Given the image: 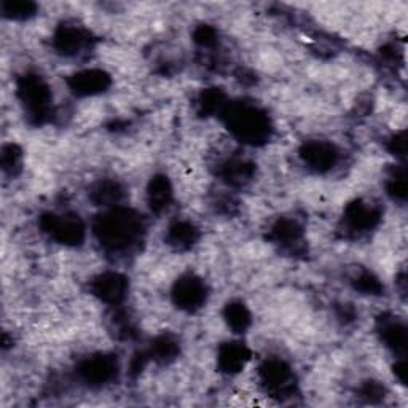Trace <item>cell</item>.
I'll return each instance as SVG.
<instances>
[{"instance_id":"obj_1","label":"cell","mask_w":408,"mask_h":408,"mask_svg":"<svg viewBox=\"0 0 408 408\" xmlns=\"http://www.w3.org/2000/svg\"><path fill=\"white\" fill-rule=\"evenodd\" d=\"M141 230L139 217L126 209L109 212L96 225L99 240L112 251L128 249L141 236Z\"/></svg>"},{"instance_id":"obj_2","label":"cell","mask_w":408,"mask_h":408,"mask_svg":"<svg viewBox=\"0 0 408 408\" xmlns=\"http://www.w3.org/2000/svg\"><path fill=\"white\" fill-rule=\"evenodd\" d=\"M228 120L230 128L233 130L235 134L246 142L256 144V142H260L268 137V118L262 112H258L257 109L247 106L233 107L228 115Z\"/></svg>"},{"instance_id":"obj_3","label":"cell","mask_w":408,"mask_h":408,"mask_svg":"<svg viewBox=\"0 0 408 408\" xmlns=\"http://www.w3.org/2000/svg\"><path fill=\"white\" fill-rule=\"evenodd\" d=\"M175 301L180 308H187V310H193V308H198L206 299V289H204V284L200 279L195 278H185L179 281L178 288L174 292Z\"/></svg>"},{"instance_id":"obj_4","label":"cell","mask_w":408,"mask_h":408,"mask_svg":"<svg viewBox=\"0 0 408 408\" xmlns=\"http://www.w3.org/2000/svg\"><path fill=\"white\" fill-rule=\"evenodd\" d=\"M49 231L63 242H77L84 235V227L79 219L74 217H54L49 223Z\"/></svg>"},{"instance_id":"obj_5","label":"cell","mask_w":408,"mask_h":408,"mask_svg":"<svg viewBox=\"0 0 408 408\" xmlns=\"http://www.w3.org/2000/svg\"><path fill=\"white\" fill-rule=\"evenodd\" d=\"M305 162H308L311 168H316L317 171L329 169L336 159V152L332 146L327 144H310L305 148Z\"/></svg>"},{"instance_id":"obj_6","label":"cell","mask_w":408,"mask_h":408,"mask_svg":"<svg viewBox=\"0 0 408 408\" xmlns=\"http://www.w3.org/2000/svg\"><path fill=\"white\" fill-rule=\"evenodd\" d=\"M23 93H24V101L27 102V106L34 110L36 113L42 115L49 99L48 88L37 79L26 80V84L23 86Z\"/></svg>"},{"instance_id":"obj_7","label":"cell","mask_w":408,"mask_h":408,"mask_svg":"<svg viewBox=\"0 0 408 408\" xmlns=\"http://www.w3.org/2000/svg\"><path fill=\"white\" fill-rule=\"evenodd\" d=\"M107 85V77L97 70H88V72L75 75L72 88L81 95H91V93L101 91Z\"/></svg>"},{"instance_id":"obj_8","label":"cell","mask_w":408,"mask_h":408,"mask_svg":"<svg viewBox=\"0 0 408 408\" xmlns=\"http://www.w3.org/2000/svg\"><path fill=\"white\" fill-rule=\"evenodd\" d=\"M96 292L107 301H117L123 297L125 281L118 274H106L96 283Z\"/></svg>"},{"instance_id":"obj_9","label":"cell","mask_w":408,"mask_h":408,"mask_svg":"<svg viewBox=\"0 0 408 408\" xmlns=\"http://www.w3.org/2000/svg\"><path fill=\"white\" fill-rule=\"evenodd\" d=\"M247 351L244 346L240 345H228L220 351V366L227 372H238L241 367H244L247 361Z\"/></svg>"},{"instance_id":"obj_10","label":"cell","mask_w":408,"mask_h":408,"mask_svg":"<svg viewBox=\"0 0 408 408\" xmlns=\"http://www.w3.org/2000/svg\"><path fill=\"white\" fill-rule=\"evenodd\" d=\"M84 373L86 379H91L95 383H102L112 377L113 373V362L107 357H96L85 363Z\"/></svg>"},{"instance_id":"obj_11","label":"cell","mask_w":408,"mask_h":408,"mask_svg":"<svg viewBox=\"0 0 408 408\" xmlns=\"http://www.w3.org/2000/svg\"><path fill=\"white\" fill-rule=\"evenodd\" d=\"M56 40L58 47L63 49V53L74 54L77 53V49L84 47L85 37L79 29H75V27H65V29L59 32Z\"/></svg>"},{"instance_id":"obj_12","label":"cell","mask_w":408,"mask_h":408,"mask_svg":"<svg viewBox=\"0 0 408 408\" xmlns=\"http://www.w3.org/2000/svg\"><path fill=\"white\" fill-rule=\"evenodd\" d=\"M377 219V214H375L370 206H363V204H354V206L350 207L348 212V222L351 223L352 228H368L372 227L373 220Z\"/></svg>"},{"instance_id":"obj_13","label":"cell","mask_w":408,"mask_h":408,"mask_svg":"<svg viewBox=\"0 0 408 408\" xmlns=\"http://www.w3.org/2000/svg\"><path fill=\"white\" fill-rule=\"evenodd\" d=\"M384 340L388 341L389 346H393V348L395 350L405 348V343H407L405 329L400 327L399 324L388 325V327H384Z\"/></svg>"},{"instance_id":"obj_14","label":"cell","mask_w":408,"mask_h":408,"mask_svg":"<svg viewBox=\"0 0 408 408\" xmlns=\"http://www.w3.org/2000/svg\"><path fill=\"white\" fill-rule=\"evenodd\" d=\"M169 187L168 182L164 179L155 180L152 185V191H150V198H152V206L155 207H162L166 206V203L169 201Z\"/></svg>"},{"instance_id":"obj_15","label":"cell","mask_w":408,"mask_h":408,"mask_svg":"<svg viewBox=\"0 0 408 408\" xmlns=\"http://www.w3.org/2000/svg\"><path fill=\"white\" fill-rule=\"evenodd\" d=\"M228 322L236 330H244L246 325L249 324V314H247L246 308L242 305H233L228 308Z\"/></svg>"},{"instance_id":"obj_16","label":"cell","mask_w":408,"mask_h":408,"mask_svg":"<svg viewBox=\"0 0 408 408\" xmlns=\"http://www.w3.org/2000/svg\"><path fill=\"white\" fill-rule=\"evenodd\" d=\"M171 238L178 244H190L193 241V228L187 223H178L171 228Z\"/></svg>"},{"instance_id":"obj_17","label":"cell","mask_w":408,"mask_h":408,"mask_svg":"<svg viewBox=\"0 0 408 408\" xmlns=\"http://www.w3.org/2000/svg\"><path fill=\"white\" fill-rule=\"evenodd\" d=\"M96 195L99 203H115L120 198L121 191L115 184H104L99 187Z\"/></svg>"}]
</instances>
